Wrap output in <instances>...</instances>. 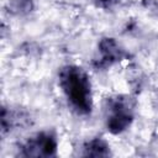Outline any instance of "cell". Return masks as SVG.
<instances>
[{
	"mask_svg": "<svg viewBox=\"0 0 158 158\" xmlns=\"http://www.w3.org/2000/svg\"><path fill=\"white\" fill-rule=\"evenodd\" d=\"M62 86L72 105L86 111L90 107V85L86 77L78 68H68L62 77Z\"/></svg>",
	"mask_w": 158,
	"mask_h": 158,
	"instance_id": "obj_1",
	"label": "cell"
}]
</instances>
